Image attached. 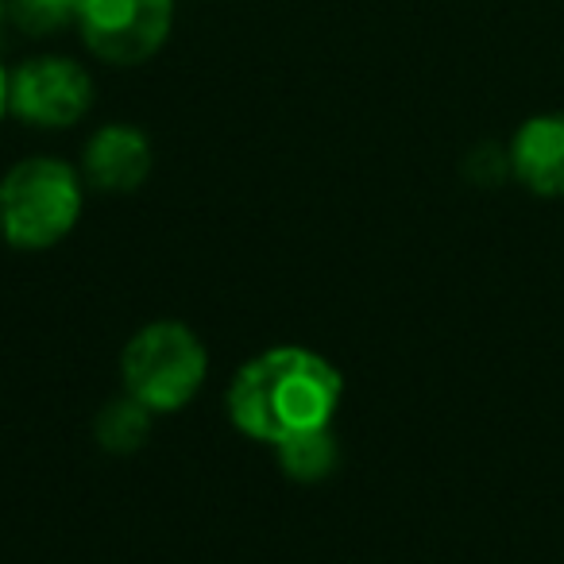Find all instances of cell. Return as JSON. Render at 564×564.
Masks as SVG:
<instances>
[{
	"instance_id": "obj_7",
	"label": "cell",
	"mask_w": 564,
	"mask_h": 564,
	"mask_svg": "<svg viewBox=\"0 0 564 564\" xmlns=\"http://www.w3.org/2000/svg\"><path fill=\"white\" fill-rule=\"evenodd\" d=\"M86 178L105 194H128V189L143 186L151 174V143L140 128L132 124H105L86 143Z\"/></svg>"
},
{
	"instance_id": "obj_1",
	"label": "cell",
	"mask_w": 564,
	"mask_h": 564,
	"mask_svg": "<svg viewBox=\"0 0 564 564\" xmlns=\"http://www.w3.org/2000/svg\"><path fill=\"white\" fill-rule=\"evenodd\" d=\"M340 371L310 348H267L236 371L228 417L240 433L267 445L333 425L340 406Z\"/></svg>"
},
{
	"instance_id": "obj_3",
	"label": "cell",
	"mask_w": 564,
	"mask_h": 564,
	"mask_svg": "<svg viewBox=\"0 0 564 564\" xmlns=\"http://www.w3.org/2000/svg\"><path fill=\"white\" fill-rule=\"evenodd\" d=\"M209 356L205 345L182 322H155L128 340L120 356L128 399L148 406L151 414L182 410L205 383Z\"/></svg>"
},
{
	"instance_id": "obj_11",
	"label": "cell",
	"mask_w": 564,
	"mask_h": 564,
	"mask_svg": "<svg viewBox=\"0 0 564 564\" xmlns=\"http://www.w3.org/2000/svg\"><path fill=\"white\" fill-rule=\"evenodd\" d=\"M4 112H9V74L0 66V120H4Z\"/></svg>"
},
{
	"instance_id": "obj_6",
	"label": "cell",
	"mask_w": 564,
	"mask_h": 564,
	"mask_svg": "<svg viewBox=\"0 0 564 564\" xmlns=\"http://www.w3.org/2000/svg\"><path fill=\"white\" fill-rule=\"evenodd\" d=\"M510 174L533 197L561 202L564 197V112L530 117L510 140Z\"/></svg>"
},
{
	"instance_id": "obj_5",
	"label": "cell",
	"mask_w": 564,
	"mask_h": 564,
	"mask_svg": "<svg viewBox=\"0 0 564 564\" xmlns=\"http://www.w3.org/2000/svg\"><path fill=\"white\" fill-rule=\"evenodd\" d=\"M94 105V78L66 55H40L9 74V112L35 128H70Z\"/></svg>"
},
{
	"instance_id": "obj_12",
	"label": "cell",
	"mask_w": 564,
	"mask_h": 564,
	"mask_svg": "<svg viewBox=\"0 0 564 564\" xmlns=\"http://www.w3.org/2000/svg\"><path fill=\"white\" fill-rule=\"evenodd\" d=\"M0 17H4V0H0Z\"/></svg>"
},
{
	"instance_id": "obj_2",
	"label": "cell",
	"mask_w": 564,
	"mask_h": 564,
	"mask_svg": "<svg viewBox=\"0 0 564 564\" xmlns=\"http://www.w3.org/2000/svg\"><path fill=\"white\" fill-rule=\"evenodd\" d=\"M82 217V178L63 159H24L0 178V236L20 251L55 248Z\"/></svg>"
},
{
	"instance_id": "obj_8",
	"label": "cell",
	"mask_w": 564,
	"mask_h": 564,
	"mask_svg": "<svg viewBox=\"0 0 564 564\" xmlns=\"http://www.w3.org/2000/svg\"><path fill=\"white\" fill-rule=\"evenodd\" d=\"M274 448H279L282 471L291 479H299V484H317V479H325L337 468V437H333L329 425L325 430L299 433V437L282 441Z\"/></svg>"
},
{
	"instance_id": "obj_10",
	"label": "cell",
	"mask_w": 564,
	"mask_h": 564,
	"mask_svg": "<svg viewBox=\"0 0 564 564\" xmlns=\"http://www.w3.org/2000/svg\"><path fill=\"white\" fill-rule=\"evenodd\" d=\"M82 0H12V20L32 35H51L78 20Z\"/></svg>"
},
{
	"instance_id": "obj_4",
	"label": "cell",
	"mask_w": 564,
	"mask_h": 564,
	"mask_svg": "<svg viewBox=\"0 0 564 564\" xmlns=\"http://www.w3.org/2000/svg\"><path fill=\"white\" fill-rule=\"evenodd\" d=\"M78 32L89 55L109 66H140L163 51L174 0H82Z\"/></svg>"
},
{
	"instance_id": "obj_9",
	"label": "cell",
	"mask_w": 564,
	"mask_h": 564,
	"mask_svg": "<svg viewBox=\"0 0 564 564\" xmlns=\"http://www.w3.org/2000/svg\"><path fill=\"white\" fill-rule=\"evenodd\" d=\"M151 433V410L140 406L135 399L109 402L97 417V441H101L105 453H135L143 448Z\"/></svg>"
}]
</instances>
